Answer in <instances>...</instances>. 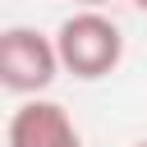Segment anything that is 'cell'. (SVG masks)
I'll use <instances>...</instances> for the list:
<instances>
[{
    "instance_id": "6da1fadb",
    "label": "cell",
    "mask_w": 147,
    "mask_h": 147,
    "mask_svg": "<svg viewBox=\"0 0 147 147\" xmlns=\"http://www.w3.org/2000/svg\"><path fill=\"white\" fill-rule=\"evenodd\" d=\"M55 46H60V64L83 78V83H96V78H110L124 60V32L115 18H106L101 9H78L60 23L55 32Z\"/></svg>"
},
{
    "instance_id": "7a4b0ae2",
    "label": "cell",
    "mask_w": 147,
    "mask_h": 147,
    "mask_svg": "<svg viewBox=\"0 0 147 147\" xmlns=\"http://www.w3.org/2000/svg\"><path fill=\"white\" fill-rule=\"evenodd\" d=\"M60 69L64 64H60L55 37H46L28 23H14L0 32V83L14 96H41Z\"/></svg>"
},
{
    "instance_id": "3957f363",
    "label": "cell",
    "mask_w": 147,
    "mask_h": 147,
    "mask_svg": "<svg viewBox=\"0 0 147 147\" xmlns=\"http://www.w3.org/2000/svg\"><path fill=\"white\" fill-rule=\"evenodd\" d=\"M5 142L9 147H83L69 110L46 96H23V106L9 115Z\"/></svg>"
},
{
    "instance_id": "277c9868",
    "label": "cell",
    "mask_w": 147,
    "mask_h": 147,
    "mask_svg": "<svg viewBox=\"0 0 147 147\" xmlns=\"http://www.w3.org/2000/svg\"><path fill=\"white\" fill-rule=\"evenodd\" d=\"M74 5H83V9H101V5H110V0H74Z\"/></svg>"
},
{
    "instance_id": "5b68a950",
    "label": "cell",
    "mask_w": 147,
    "mask_h": 147,
    "mask_svg": "<svg viewBox=\"0 0 147 147\" xmlns=\"http://www.w3.org/2000/svg\"><path fill=\"white\" fill-rule=\"evenodd\" d=\"M133 5H138V9H142V14H147V0H133Z\"/></svg>"
},
{
    "instance_id": "8992f818",
    "label": "cell",
    "mask_w": 147,
    "mask_h": 147,
    "mask_svg": "<svg viewBox=\"0 0 147 147\" xmlns=\"http://www.w3.org/2000/svg\"><path fill=\"white\" fill-rule=\"evenodd\" d=\"M133 147H147V142H133Z\"/></svg>"
}]
</instances>
